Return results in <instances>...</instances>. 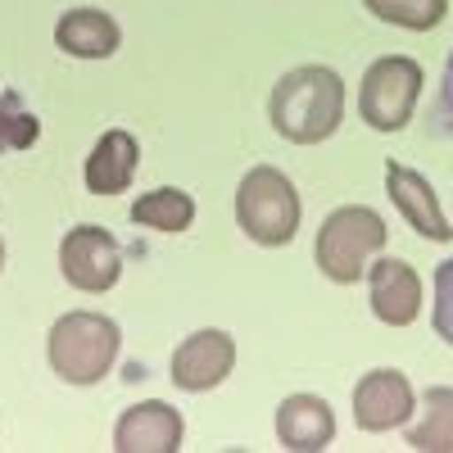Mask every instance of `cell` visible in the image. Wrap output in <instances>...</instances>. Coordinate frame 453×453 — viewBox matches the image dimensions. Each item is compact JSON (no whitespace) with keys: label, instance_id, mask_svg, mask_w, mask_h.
Wrapping results in <instances>:
<instances>
[{"label":"cell","instance_id":"1","mask_svg":"<svg viewBox=\"0 0 453 453\" xmlns=\"http://www.w3.org/2000/svg\"><path fill=\"white\" fill-rule=\"evenodd\" d=\"M268 119L277 136H286L290 145H318L335 136V127L345 123V82H340V73L322 64L290 68L273 87Z\"/></svg>","mask_w":453,"mask_h":453},{"label":"cell","instance_id":"2","mask_svg":"<svg viewBox=\"0 0 453 453\" xmlns=\"http://www.w3.org/2000/svg\"><path fill=\"white\" fill-rule=\"evenodd\" d=\"M119 349H123L119 322L104 318V313H64L50 326V340H46L50 367H55L59 381H68V386H96V381H104L109 367L119 363Z\"/></svg>","mask_w":453,"mask_h":453},{"label":"cell","instance_id":"3","mask_svg":"<svg viewBox=\"0 0 453 453\" xmlns=\"http://www.w3.org/2000/svg\"><path fill=\"white\" fill-rule=\"evenodd\" d=\"M299 218H304V209H299V191L295 181L277 168H250L236 186V222L241 232L254 241V245H290L299 236Z\"/></svg>","mask_w":453,"mask_h":453},{"label":"cell","instance_id":"4","mask_svg":"<svg viewBox=\"0 0 453 453\" xmlns=\"http://www.w3.org/2000/svg\"><path fill=\"white\" fill-rule=\"evenodd\" d=\"M386 245V222L381 213H372L363 204H345L335 209L322 232H318V268L326 273V281L335 286H349V281H363V268L367 258Z\"/></svg>","mask_w":453,"mask_h":453},{"label":"cell","instance_id":"5","mask_svg":"<svg viewBox=\"0 0 453 453\" xmlns=\"http://www.w3.org/2000/svg\"><path fill=\"white\" fill-rule=\"evenodd\" d=\"M422 64L408 59V55H386L376 59L367 73H363V87H358V113L372 132H399L408 127L412 109H418V96H422Z\"/></svg>","mask_w":453,"mask_h":453},{"label":"cell","instance_id":"6","mask_svg":"<svg viewBox=\"0 0 453 453\" xmlns=\"http://www.w3.org/2000/svg\"><path fill=\"white\" fill-rule=\"evenodd\" d=\"M59 273L73 290H87V295H104L113 290L123 273V254H119V241H113L104 226H73L59 245Z\"/></svg>","mask_w":453,"mask_h":453},{"label":"cell","instance_id":"7","mask_svg":"<svg viewBox=\"0 0 453 453\" xmlns=\"http://www.w3.org/2000/svg\"><path fill=\"white\" fill-rule=\"evenodd\" d=\"M236 367V340L218 331V326H204L196 335H186L177 354H173V381L177 390H191V395H204L213 386H222Z\"/></svg>","mask_w":453,"mask_h":453},{"label":"cell","instance_id":"8","mask_svg":"<svg viewBox=\"0 0 453 453\" xmlns=\"http://www.w3.org/2000/svg\"><path fill=\"white\" fill-rule=\"evenodd\" d=\"M412 403H418V395H412L408 376L395 367H376L358 376V386H354V422L372 435H381L412 418Z\"/></svg>","mask_w":453,"mask_h":453},{"label":"cell","instance_id":"9","mask_svg":"<svg viewBox=\"0 0 453 453\" xmlns=\"http://www.w3.org/2000/svg\"><path fill=\"white\" fill-rule=\"evenodd\" d=\"M386 191H390L395 209L403 213V222H408L422 241L449 245L453 226H449V218H444V209H440V200H435V191H431V181H426L418 168H408V164H399V159H386Z\"/></svg>","mask_w":453,"mask_h":453},{"label":"cell","instance_id":"10","mask_svg":"<svg viewBox=\"0 0 453 453\" xmlns=\"http://www.w3.org/2000/svg\"><path fill=\"white\" fill-rule=\"evenodd\" d=\"M181 435H186L181 412L173 403L145 399V403H132L119 418L113 449L119 453H173V449H181Z\"/></svg>","mask_w":453,"mask_h":453},{"label":"cell","instance_id":"11","mask_svg":"<svg viewBox=\"0 0 453 453\" xmlns=\"http://www.w3.org/2000/svg\"><path fill=\"white\" fill-rule=\"evenodd\" d=\"M367 299L386 326H408L422 313V281L403 258H376L367 277Z\"/></svg>","mask_w":453,"mask_h":453},{"label":"cell","instance_id":"12","mask_svg":"<svg viewBox=\"0 0 453 453\" xmlns=\"http://www.w3.org/2000/svg\"><path fill=\"white\" fill-rule=\"evenodd\" d=\"M277 440L295 453H318L335 440V412L322 395H290L277 408Z\"/></svg>","mask_w":453,"mask_h":453},{"label":"cell","instance_id":"13","mask_svg":"<svg viewBox=\"0 0 453 453\" xmlns=\"http://www.w3.org/2000/svg\"><path fill=\"white\" fill-rule=\"evenodd\" d=\"M136 159H141L136 136L123 132V127H109L96 141V150L87 155V168H82L87 191L91 196H119V191H127L132 177H136Z\"/></svg>","mask_w":453,"mask_h":453},{"label":"cell","instance_id":"14","mask_svg":"<svg viewBox=\"0 0 453 453\" xmlns=\"http://www.w3.org/2000/svg\"><path fill=\"white\" fill-rule=\"evenodd\" d=\"M55 46H59L64 55H73V59H109L113 50L123 46V32H119V23H113L104 10L82 5V10L59 14V23H55Z\"/></svg>","mask_w":453,"mask_h":453},{"label":"cell","instance_id":"15","mask_svg":"<svg viewBox=\"0 0 453 453\" xmlns=\"http://www.w3.org/2000/svg\"><path fill=\"white\" fill-rule=\"evenodd\" d=\"M132 222L136 226H150V232H186L196 222V200L177 191V186H159V191H145L136 204H132Z\"/></svg>","mask_w":453,"mask_h":453},{"label":"cell","instance_id":"16","mask_svg":"<svg viewBox=\"0 0 453 453\" xmlns=\"http://www.w3.org/2000/svg\"><path fill=\"white\" fill-rule=\"evenodd\" d=\"M422 422L403 426L412 449H431V453H453V386H431L422 395Z\"/></svg>","mask_w":453,"mask_h":453},{"label":"cell","instance_id":"17","mask_svg":"<svg viewBox=\"0 0 453 453\" xmlns=\"http://www.w3.org/2000/svg\"><path fill=\"white\" fill-rule=\"evenodd\" d=\"M363 10L376 14L381 23L408 27V32H431L444 23L449 0H363Z\"/></svg>","mask_w":453,"mask_h":453},{"label":"cell","instance_id":"18","mask_svg":"<svg viewBox=\"0 0 453 453\" xmlns=\"http://www.w3.org/2000/svg\"><path fill=\"white\" fill-rule=\"evenodd\" d=\"M36 136H42V123H36V113L19 104V96L0 91V155H10V150H32Z\"/></svg>","mask_w":453,"mask_h":453},{"label":"cell","instance_id":"19","mask_svg":"<svg viewBox=\"0 0 453 453\" xmlns=\"http://www.w3.org/2000/svg\"><path fill=\"white\" fill-rule=\"evenodd\" d=\"M435 335L453 345V258L435 268Z\"/></svg>","mask_w":453,"mask_h":453},{"label":"cell","instance_id":"20","mask_svg":"<svg viewBox=\"0 0 453 453\" xmlns=\"http://www.w3.org/2000/svg\"><path fill=\"white\" fill-rule=\"evenodd\" d=\"M435 127H444L453 136V55L444 64V78H440V100H435Z\"/></svg>","mask_w":453,"mask_h":453},{"label":"cell","instance_id":"21","mask_svg":"<svg viewBox=\"0 0 453 453\" xmlns=\"http://www.w3.org/2000/svg\"><path fill=\"white\" fill-rule=\"evenodd\" d=\"M0 268H5V241H0Z\"/></svg>","mask_w":453,"mask_h":453}]
</instances>
